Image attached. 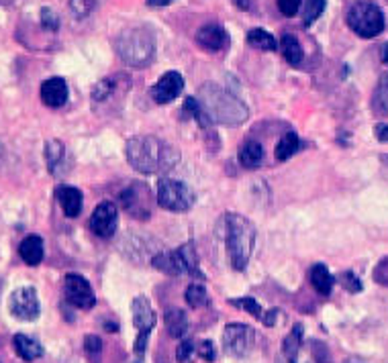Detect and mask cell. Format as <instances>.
<instances>
[{
    "instance_id": "cell-5",
    "label": "cell",
    "mask_w": 388,
    "mask_h": 363,
    "mask_svg": "<svg viewBox=\"0 0 388 363\" xmlns=\"http://www.w3.org/2000/svg\"><path fill=\"white\" fill-rule=\"evenodd\" d=\"M347 25L362 39H374L384 31V13L378 4L362 0L347 11Z\"/></svg>"
},
{
    "instance_id": "cell-14",
    "label": "cell",
    "mask_w": 388,
    "mask_h": 363,
    "mask_svg": "<svg viewBox=\"0 0 388 363\" xmlns=\"http://www.w3.org/2000/svg\"><path fill=\"white\" fill-rule=\"evenodd\" d=\"M152 265L157 272L168 273V275H184L187 273V263L180 253V249L174 251H157L152 258Z\"/></svg>"
},
{
    "instance_id": "cell-11",
    "label": "cell",
    "mask_w": 388,
    "mask_h": 363,
    "mask_svg": "<svg viewBox=\"0 0 388 363\" xmlns=\"http://www.w3.org/2000/svg\"><path fill=\"white\" fill-rule=\"evenodd\" d=\"M117 225H119V211H117V206L110 200L100 202L93 211V216H90V231H93L96 237L109 239L110 235L117 231Z\"/></svg>"
},
{
    "instance_id": "cell-32",
    "label": "cell",
    "mask_w": 388,
    "mask_h": 363,
    "mask_svg": "<svg viewBox=\"0 0 388 363\" xmlns=\"http://www.w3.org/2000/svg\"><path fill=\"white\" fill-rule=\"evenodd\" d=\"M100 2L103 0H70V11H72V15L76 16V19H86V16H90L100 6Z\"/></svg>"
},
{
    "instance_id": "cell-21",
    "label": "cell",
    "mask_w": 388,
    "mask_h": 363,
    "mask_svg": "<svg viewBox=\"0 0 388 363\" xmlns=\"http://www.w3.org/2000/svg\"><path fill=\"white\" fill-rule=\"evenodd\" d=\"M13 345H15L16 355H19L23 362H35V359H39V357L43 355V347H41L35 339L27 337V335H15Z\"/></svg>"
},
{
    "instance_id": "cell-45",
    "label": "cell",
    "mask_w": 388,
    "mask_h": 363,
    "mask_svg": "<svg viewBox=\"0 0 388 363\" xmlns=\"http://www.w3.org/2000/svg\"><path fill=\"white\" fill-rule=\"evenodd\" d=\"M150 6H168V4H172L174 0H145Z\"/></svg>"
},
{
    "instance_id": "cell-26",
    "label": "cell",
    "mask_w": 388,
    "mask_h": 363,
    "mask_svg": "<svg viewBox=\"0 0 388 363\" xmlns=\"http://www.w3.org/2000/svg\"><path fill=\"white\" fill-rule=\"evenodd\" d=\"M372 112L376 117H388V72L380 76L374 88Z\"/></svg>"
},
{
    "instance_id": "cell-17",
    "label": "cell",
    "mask_w": 388,
    "mask_h": 363,
    "mask_svg": "<svg viewBox=\"0 0 388 363\" xmlns=\"http://www.w3.org/2000/svg\"><path fill=\"white\" fill-rule=\"evenodd\" d=\"M131 310H133V325H135L137 333L140 331H150L152 333V329L155 327V315L150 300L145 296L133 298Z\"/></svg>"
},
{
    "instance_id": "cell-8",
    "label": "cell",
    "mask_w": 388,
    "mask_h": 363,
    "mask_svg": "<svg viewBox=\"0 0 388 363\" xmlns=\"http://www.w3.org/2000/svg\"><path fill=\"white\" fill-rule=\"evenodd\" d=\"M253 343H256V331L249 325L231 322L223 331L225 353H229L233 357H246L249 351L253 349Z\"/></svg>"
},
{
    "instance_id": "cell-19",
    "label": "cell",
    "mask_w": 388,
    "mask_h": 363,
    "mask_svg": "<svg viewBox=\"0 0 388 363\" xmlns=\"http://www.w3.org/2000/svg\"><path fill=\"white\" fill-rule=\"evenodd\" d=\"M237 159H239L241 167H246V169H256V167H260L262 166V162H264V147H262V143H260V141H253V139L246 141V143L239 147Z\"/></svg>"
},
{
    "instance_id": "cell-43",
    "label": "cell",
    "mask_w": 388,
    "mask_h": 363,
    "mask_svg": "<svg viewBox=\"0 0 388 363\" xmlns=\"http://www.w3.org/2000/svg\"><path fill=\"white\" fill-rule=\"evenodd\" d=\"M374 135L378 141H382V143H388V125L387 122H378L376 127H374Z\"/></svg>"
},
{
    "instance_id": "cell-35",
    "label": "cell",
    "mask_w": 388,
    "mask_h": 363,
    "mask_svg": "<svg viewBox=\"0 0 388 363\" xmlns=\"http://www.w3.org/2000/svg\"><path fill=\"white\" fill-rule=\"evenodd\" d=\"M233 306H237V308H243V310H248L249 315L253 318H260L264 317V310H262V306L260 302L256 300V298H251V296H243V298H233L231 300Z\"/></svg>"
},
{
    "instance_id": "cell-13",
    "label": "cell",
    "mask_w": 388,
    "mask_h": 363,
    "mask_svg": "<svg viewBox=\"0 0 388 363\" xmlns=\"http://www.w3.org/2000/svg\"><path fill=\"white\" fill-rule=\"evenodd\" d=\"M196 43L206 51H223L229 46V35L221 25H204L196 31Z\"/></svg>"
},
{
    "instance_id": "cell-28",
    "label": "cell",
    "mask_w": 388,
    "mask_h": 363,
    "mask_svg": "<svg viewBox=\"0 0 388 363\" xmlns=\"http://www.w3.org/2000/svg\"><path fill=\"white\" fill-rule=\"evenodd\" d=\"M248 43L256 49L262 51H276L280 43L276 41V37L272 33H268L266 29H251L248 33Z\"/></svg>"
},
{
    "instance_id": "cell-29",
    "label": "cell",
    "mask_w": 388,
    "mask_h": 363,
    "mask_svg": "<svg viewBox=\"0 0 388 363\" xmlns=\"http://www.w3.org/2000/svg\"><path fill=\"white\" fill-rule=\"evenodd\" d=\"M184 263H187V275L194 278V280H204V273L201 272V263H199V256H196V247L194 243H184L182 247H178Z\"/></svg>"
},
{
    "instance_id": "cell-6",
    "label": "cell",
    "mask_w": 388,
    "mask_h": 363,
    "mask_svg": "<svg viewBox=\"0 0 388 363\" xmlns=\"http://www.w3.org/2000/svg\"><path fill=\"white\" fill-rule=\"evenodd\" d=\"M194 192L190 190L184 182L162 178L157 182V204L164 211L170 212H187L194 206Z\"/></svg>"
},
{
    "instance_id": "cell-47",
    "label": "cell",
    "mask_w": 388,
    "mask_h": 363,
    "mask_svg": "<svg viewBox=\"0 0 388 363\" xmlns=\"http://www.w3.org/2000/svg\"><path fill=\"white\" fill-rule=\"evenodd\" d=\"M382 63H384V65H388V43L382 47Z\"/></svg>"
},
{
    "instance_id": "cell-23",
    "label": "cell",
    "mask_w": 388,
    "mask_h": 363,
    "mask_svg": "<svg viewBox=\"0 0 388 363\" xmlns=\"http://www.w3.org/2000/svg\"><path fill=\"white\" fill-rule=\"evenodd\" d=\"M303 325H295L293 331L284 337L282 341V353H280L278 363H293L295 355L298 353V349L303 345Z\"/></svg>"
},
{
    "instance_id": "cell-20",
    "label": "cell",
    "mask_w": 388,
    "mask_h": 363,
    "mask_svg": "<svg viewBox=\"0 0 388 363\" xmlns=\"http://www.w3.org/2000/svg\"><path fill=\"white\" fill-rule=\"evenodd\" d=\"M19 256L31 268L39 265L43 261V241H41V237H37V235L25 237L23 243L19 245Z\"/></svg>"
},
{
    "instance_id": "cell-1",
    "label": "cell",
    "mask_w": 388,
    "mask_h": 363,
    "mask_svg": "<svg viewBox=\"0 0 388 363\" xmlns=\"http://www.w3.org/2000/svg\"><path fill=\"white\" fill-rule=\"evenodd\" d=\"M127 162L141 174H166L180 162V152L164 139L154 135H140L125 145Z\"/></svg>"
},
{
    "instance_id": "cell-42",
    "label": "cell",
    "mask_w": 388,
    "mask_h": 363,
    "mask_svg": "<svg viewBox=\"0 0 388 363\" xmlns=\"http://www.w3.org/2000/svg\"><path fill=\"white\" fill-rule=\"evenodd\" d=\"M374 280H376L378 284H382V286H388V258L382 259V261L376 265V270H374Z\"/></svg>"
},
{
    "instance_id": "cell-2",
    "label": "cell",
    "mask_w": 388,
    "mask_h": 363,
    "mask_svg": "<svg viewBox=\"0 0 388 363\" xmlns=\"http://www.w3.org/2000/svg\"><path fill=\"white\" fill-rule=\"evenodd\" d=\"M209 119L219 125L237 127L249 119L248 106L229 90H223L219 84H202L196 98Z\"/></svg>"
},
{
    "instance_id": "cell-46",
    "label": "cell",
    "mask_w": 388,
    "mask_h": 363,
    "mask_svg": "<svg viewBox=\"0 0 388 363\" xmlns=\"http://www.w3.org/2000/svg\"><path fill=\"white\" fill-rule=\"evenodd\" d=\"M233 2L237 4V9H243V11L249 9V0H233Z\"/></svg>"
},
{
    "instance_id": "cell-16",
    "label": "cell",
    "mask_w": 388,
    "mask_h": 363,
    "mask_svg": "<svg viewBox=\"0 0 388 363\" xmlns=\"http://www.w3.org/2000/svg\"><path fill=\"white\" fill-rule=\"evenodd\" d=\"M293 363H331V355L325 343L309 339V341H303Z\"/></svg>"
},
{
    "instance_id": "cell-3",
    "label": "cell",
    "mask_w": 388,
    "mask_h": 363,
    "mask_svg": "<svg viewBox=\"0 0 388 363\" xmlns=\"http://www.w3.org/2000/svg\"><path fill=\"white\" fill-rule=\"evenodd\" d=\"M225 245L229 251L233 270L243 272L256 247L253 223L237 212H227L225 214Z\"/></svg>"
},
{
    "instance_id": "cell-7",
    "label": "cell",
    "mask_w": 388,
    "mask_h": 363,
    "mask_svg": "<svg viewBox=\"0 0 388 363\" xmlns=\"http://www.w3.org/2000/svg\"><path fill=\"white\" fill-rule=\"evenodd\" d=\"M119 202L129 216L137 221H147L154 209V194L147 184L143 182H131L123 192L119 194Z\"/></svg>"
},
{
    "instance_id": "cell-27",
    "label": "cell",
    "mask_w": 388,
    "mask_h": 363,
    "mask_svg": "<svg viewBox=\"0 0 388 363\" xmlns=\"http://www.w3.org/2000/svg\"><path fill=\"white\" fill-rule=\"evenodd\" d=\"M300 145H303V143H300V139H298V135H296L295 131H288V133H284V135L280 137V141L276 143V152H274V155H276L278 162H286V159H290V157L300 149Z\"/></svg>"
},
{
    "instance_id": "cell-49",
    "label": "cell",
    "mask_w": 388,
    "mask_h": 363,
    "mask_svg": "<svg viewBox=\"0 0 388 363\" xmlns=\"http://www.w3.org/2000/svg\"><path fill=\"white\" fill-rule=\"evenodd\" d=\"M15 0H0V4H13Z\"/></svg>"
},
{
    "instance_id": "cell-38",
    "label": "cell",
    "mask_w": 388,
    "mask_h": 363,
    "mask_svg": "<svg viewBox=\"0 0 388 363\" xmlns=\"http://www.w3.org/2000/svg\"><path fill=\"white\" fill-rule=\"evenodd\" d=\"M41 27L46 31L60 29V16L56 15V11H51L49 6L41 9Z\"/></svg>"
},
{
    "instance_id": "cell-18",
    "label": "cell",
    "mask_w": 388,
    "mask_h": 363,
    "mask_svg": "<svg viewBox=\"0 0 388 363\" xmlns=\"http://www.w3.org/2000/svg\"><path fill=\"white\" fill-rule=\"evenodd\" d=\"M58 200H60V206L68 219H76L82 212V192L74 186H62L58 190Z\"/></svg>"
},
{
    "instance_id": "cell-48",
    "label": "cell",
    "mask_w": 388,
    "mask_h": 363,
    "mask_svg": "<svg viewBox=\"0 0 388 363\" xmlns=\"http://www.w3.org/2000/svg\"><path fill=\"white\" fill-rule=\"evenodd\" d=\"M345 363H366V362H362V359H357V357H350V359H345Z\"/></svg>"
},
{
    "instance_id": "cell-15",
    "label": "cell",
    "mask_w": 388,
    "mask_h": 363,
    "mask_svg": "<svg viewBox=\"0 0 388 363\" xmlns=\"http://www.w3.org/2000/svg\"><path fill=\"white\" fill-rule=\"evenodd\" d=\"M41 100L49 108H60L68 100V84L63 78H49L41 84Z\"/></svg>"
},
{
    "instance_id": "cell-24",
    "label": "cell",
    "mask_w": 388,
    "mask_h": 363,
    "mask_svg": "<svg viewBox=\"0 0 388 363\" xmlns=\"http://www.w3.org/2000/svg\"><path fill=\"white\" fill-rule=\"evenodd\" d=\"M164 325H166L168 335L174 337V339L184 337V333L188 331L187 312L180 310V308H170V310H166V315H164Z\"/></svg>"
},
{
    "instance_id": "cell-22",
    "label": "cell",
    "mask_w": 388,
    "mask_h": 363,
    "mask_svg": "<svg viewBox=\"0 0 388 363\" xmlns=\"http://www.w3.org/2000/svg\"><path fill=\"white\" fill-rule=\"evenodd\" d=\"M309 280L310 286L315 288L317 294H321V296H329L331 290H333V282H335L333 275L327 270V265H323V263H315V265L310 268Z\"/></svg>"
},
{
    "instance_id": "cell-12",
    "label": "cell",
    "mask_w": 388,
    "mask_h": 363,
    "mask_svg": "<svg viewBox=\"0 0 388 363\" xmlns=\"http://www.w3.org/2000/svg\"><path fill=\"white\" fill-rule=\"evenodd\" d=\"M184 90V78L178 72H168L159 78L152 88V98L159 105H166L178 98V94Z\"/></svg>"
},
{
    "instance_id": "cell-41",
    "label": "cell",
    "mask_w": 388,
    "mask_h": 363,
    "mask_svg": "<svg viewBox=\"0 0 388 363\" xmlns=\"http://www.w3.org/2000/svg\"><path fill=\"white\" fill-rule=\"evenodd\" d=\"M300 2L303 0H278L280 13L284 16H295L300 9Z\"/></svg>"
},
{
    "instance_id": "cell-34",
    "label": "cell",
    "mask_w": 388,
    "mask_h": 363,
    "mask_svg": "<svg viewBox=\"0 0 388 363\" xmlns=\"http://www.w3.org/2000/svg\"><path fill=\"white\" fill-rule=\"evenodd\" d=\"M115 86H117V78H105V80H100V82H98V84L93 88L94 102H103V100H107L110 94L115 92Z\"/></svg>"
},
{
    "instance_id": "cell-31",
    "label": "cell",
    "mask_w": 388,
    "mask_h": 363,
    "mask_svg": "<svg viewBox=\"0 0 388 363\" xmlns=\"http://www.w3.org/2000/svg\"><path fill=\"white\" fill-rule=\"evenodd\" d=\"M184 298H187L188 306H192V308L209 306V294H206V290H204L202 284H190L187 288V292H184Z\"/></svg>"
},
{
    "instance_id": "cell-30",
    "label": "cell",
    "mask_w": 388,
    "mask_h": 363,
    "mask_svg": "<svg viewBox=\"0 0 388 363\" xmlns=\"http://www.w3.org/2000/svg\"><path fill=\"white\" fill-rule=\"evenodd\" d=\"M63 155H65V147H63L62 141H58V139H49V141L46 143V164L51 174H56V172H58V167L62 166Z\"/></svg>"
},
{
    "instance_id": "cell-44",
    "label": "cell",
    "mask_w": 388,
    "mask_h": 363,
    "mask_svg": "<svg viewBox=\"0 0 388 363\" xmlns=\"http://www.w3.org/2000/svg\"><path fill=\"white\" fill-rule=\"evenodd\" d=\"M276 317H278V310H270V312H266L264 317H262V322H264L266 327H272L276 322Z\"/></svg>"
},
{
    "instance_id": "cell-39",
    "label": "cell",
    "mask_w": 388,
    "mask_h": 363,
    "mask_svg": "<svg viewBox=\"0 0 388 363\" xmlns=\"http://www.w3.org/2000/svg\"><path fill=\"white\" fill-rule=\"evenodd\" d=\"M196 355L204 359V362H215L217 353H215V345L211 341H201L196 343Z\"/></svg>"
},
{
    "instance_id": "cell-10",
    "label": "cell",
    "mask_w": 388,
    "mask_h": 363,
    "mask_svg": "<svg viewBox=\"0 0 388 363\" xmlns=\"http://www.w3.org/2000/svg\"><path fill=\"white\" fill-rule=\"evenodd\" d=\"M9 308H11V315L19 320H37L39 312H41V306H39V298H37V290L31 286L16 288L15 292L11 294V300H9Z\"/></svg>"
},
{
    "instance_id": "cell-33",
    "label": "cell",
    "mask_w": 388,
    "mask_h": 363,
    "mask_svg": "<svg viewBox=\"0 0 388 363\" xmlns=\"http://www.w3.org/2000/svg\"><path fill=\"white\" fill-rule=\"evenodd\" d=\"M325 2L327 0H307L305 2V15H303V23L305 27H310L319 16L323 15L325 11Z\"/></svg>"
},
{
    "instance_id": "cell-9",
    "label": "cell",
    "mask_w": 388,
    "mask_h": 363,
    "mask_svg": "<svg viewBox=\"0 0 388 363\" xmlns=\"http://www.w3.org/2000/svg\"><path fill=\"white\" fill-rule=\"evenodd\" d=\"M63 296H65V302L76 306L80 310H90L96 304L93 288L88 284V280L80 273H68L63 278Z\"/></svg>"
},
{
    "instance_id": "cell-25",
    "label": "cell",
    "mask_w": 388,
    "mask_h": 363,
    "mask_svg": "<svg viewBox=\"0 0 388 363\" xmlns=\"http://www.w3.org/2000/svg\"><path fill=\"white\" fill-rule=\"evenodd\" d=\"M280 49L284 53V60L288 61L290 65H300V61L305 58V51H303V46H300V41L296 39L295 35L284 33L282 39H280Z\"/></svg>"
},
{
    "instance_id": "cell-40",
    "label": "cell",
    "mask_w": 388,
    "mask_h": 363,
    "mask_svg": "<svg viewBox=\"0 0 388 363\" xmlns=\"http://www.w3.org/2000/svg\"><path fill=\"white\" fill-rule=\"evenodd\" d=\"M340 280H342V286L347 292H352V294H356V292L362 290V284H360V280H357V275L354 272H343Z\"/></svg>"
},
{
    "instance_id": "cell-37",
    "label": "cell",
    "mask_w": 388,
    "mask_h": 363,
    "mask_svg": "<svg viewBox=\"0 0 388 363\" xmlns=\"http://www.w3.org/2000/svg\"><path fill=\"white\" fill-rule=\"evenodd\" d=\"M196 355V343L194 341H182L178 349H176V359L178 363H192Z\"/></svg>"
},
{
    "instance_id": "cell-36",
    "label": "cell",
    "mask_w": 388,
    "mask_h": 363,
    "mask_svg": "<svg viewBox=\"0 0 388 363\" xmlns=\"http://www.w3.org/2000/svg\"><path fill=\"white\" fill-rule=\"evenodd\" d=\"M84 353H86V357L90 362H96L100 357V353H103V341H100V337L86 335V339H84Z\"/></svg>"
},
{
    "instance_id": "cell-4",
    "label": "cell",
    "mask_w": 388,
    "mask_h": 363,
    "mask_svg": "<svg viewBox=\"0 0 388 363\" xmlns=\"http://www.w3.org/2000/svg\"><path fill=\"white\" fill-rule=\"evenodd\" d=\"M115 49L125 65L145 68L155 58V35L150 27L125 29L115 39Z\"/></svg>"
}]
</instances>
